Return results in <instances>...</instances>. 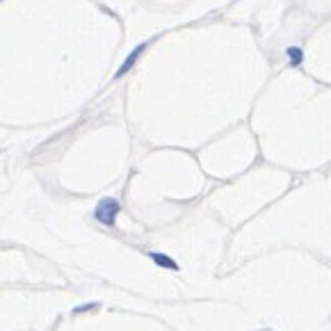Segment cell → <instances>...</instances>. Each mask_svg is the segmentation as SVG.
Returning a JSON list of instances; mask_svg holds the SVG:
<instances>
[{
	"mask_svg": "<svg viewBox=\"0 0 331 331\" xmlns=\"http://www.w3.org/2000/svg\"><path fill=\"white\" fill-rule=\"evenodd\" d=\"M117 210H119V203L114 199H105V201L99 203L96 208V219L103 224H112L114 217H117Z\"/></svg>",
	"mask_w": 331,
	"mask_h": 331,
	"instance_id": "6da1fadb",
	"label": "cell"
},
{
	"mask_svg": "<svg viewBox=\"0 0 331 331\" xmlns=\"http://www.w3.org/2000/svg\"><path fill=\"white\" fill-rule=\"evenodd\" d=\"M142 50H144V44H139L137 48H135L133 53L128 55V57H126V62H124V64H121V66H119V71H117V78H121V75H126V71H128L130 66H133L135 62H137V57H139V53H142Z\"/></svg>",
	"mask_w": 331,
	"mask_h": 331,
	"instance_id": "7a4b0ae2",
	"label": "cell"
},
{
	"mask_svg": "<svg viewBox=\"0 0 331 331\" xmlns=\"http://www.w3.org/2000/svg\"><path fill=\"white\" fill-rule=\"evenodd\" d=\"M153 261L158 263V265H162V267H176V263L172 261V258H167V256H162V254H153Z\"/></svg>",
	"mask_w": 331,
	"mask_h": 331,
	"instance_id": "3957f363",
	"label": "cell"
},
{
	"mask_svg": "<svg viewBox=\"0 0 331 331\" xmlns=\"http://www.w3.org/2000/svg\"><path fill=\"white\" fill-rule=\"evenodd\" d=\"M288 59H290V64H299V62H302V50L288 48Z\"/></svg>",
	"mask_w": 331,
	"mask_h": 331,
	"instance_id": "277c9868",
	"label": "cell"
}]
</instances>
